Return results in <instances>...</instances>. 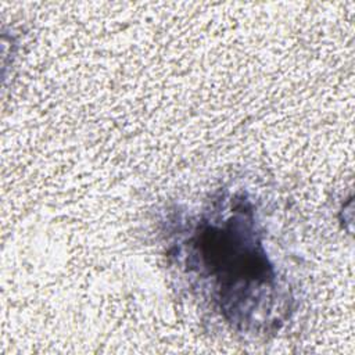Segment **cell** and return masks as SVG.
<instances>
[{
	"label": "cell",
	"instance_id": "6da1fadb",
	"mask_svg": "<svg viewBox=\"0 0 355 355\" xmlns=\"http://www.w3.org/2000/svg\"><path fill=\"white\" fill-rule=\"evenodd\" d=\"M178 254L190 275L209 294L220 315L248 330L277 322L284 311L279 279L251 200L237 193L219 198L189 229Z\"/></svg>",
	"mask_w": 355,
	"mask_h": 355
}]
</instances>
